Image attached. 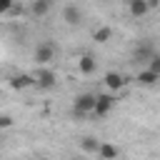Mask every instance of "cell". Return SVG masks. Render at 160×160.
<instances>
[{"mask_svg":"<svg viewBox=\"0 0 160 160\" xmlns=\"http://www.w3.org/2000/svg\"><path fill=\"white\" fill-rule=\"evenodd\" d=\"M95 100H98V95H92V92H80L75 100H72V112L75 115H88V112H92L95 110Z\"/></svg>","mask_w":160,"mask_h":160,"instance_id":"obj_1","label":"cell"},{"mask_svg":"<svg viewBox=\"0 0 160 160\" xmlns=\"http://www.w3.org/2000/svg\"><path fill=\"white\" fill-rule=\"evenodd\" d=\"M52 58H55V48H52L50 42H40V45L35 48V60H38V65H48V62H52Z\"/></svg>","mask_w":160,"mask_h":160,"instance_id":"obj_2","label":"cell"},{"mask_svg":"<svg viewBox=\"0 0 160 160\" xmlns=\"http://www.w3.org/2000/svg\"><path fill=\"white\" fill-rule=\"evenodd\" d=\"M35 85H38V88H42V90L55 88V72H52V70H48V68H40V70L35 72Z\"/></svg>","mask_w":160,"mask_h":160,"instance_id":"obj_3","label":"cell"},{"mask_svg":"<svg viewBox=\"0 0 160 160\" xmlns=\"http://www.w3.org/2000/svg\"><path fill=\"white\" fill-rule=\"evenodd\" d=\"M112 105H115V98L112 95H98V100H95V115L98 118H105L110 110H112Z\"/></svg>","mask_w":160,"mask_h":160,"instance_id":"obj_4","label":"cell"},{"mask_svg":"<svg viewBox=\"0 0 160 160\" xmlns=\"http://www.w3.org/2000/svg\"><path fill=\"white\" fill-rule=\"evenodd\" d=\"M150 8H152L150 0H128V10L132 18H145L150 12Z\"/></svg>","mask_w":160,"mask_h":160,"instance_id":"obj_5","label":"cell"},{"mask_svg":"<svg viewBox=\"0 0 160 160\" xmlns=\"http://www.w3.org/2000/svg\"><path fill=\"white\" fill-rule=\"evenodd\" d=\"M125 75H120V72H115V70H110V72H105V88L108 90H112V92H118V90H122L125 88Z\"/></svg>","mask_w":160,"mask_h":160,"instance_id":"obj_6","label":"cell"},{"mask_svg":"<svg viewBox=\"0 0 160 160\" xmlns=\"http://www.w3.org/2000/svg\"><path fill=\"white\" fill-rule=\"evenodd\" d=\"M62 20H65L68 25H78V22L82 20V10H80L78 5H65V10H62Z\"/></svg>","mask_w":160,"mask_h":160,"instance_id":"obj_7","label":"cell"},{"mask_svg":"<svg viewBox=\"0 0 160 160\" xmlns=\"http://www.w3.org/2000/svg\"><path fill=\"white\" fill-rule=\"evenodd\" d=\"M50 8H52V0H32L30 15H32V18H45V15L50 12Z\"/></svg>","mask_w":160,"mask_h":160,"instance_id":"obj_8","label":"cell"},{"mask_svg":"<svg viewBox=\"0 0 160 160\" xmlns=\"http://www.w3.org/2000/svg\"><path fill=\"white\" fill-rule=\"evenodd\" d=\"M10 85H12L15 90H25V88H30V85H35V75H28V72H20V75H15V78L10 80Z\"/></svg>","mask_w":160,"mask_h":160,"instance_id":"obj_9","label":"cell"},{"mask_svg":"<svg viewBox=\"0 0 160 160\" xmlns=\"http://www.w3.org/2000/svg\"><path fill=\"white\" fill-rule=\"evenodd\" d=\"M140 85H155L158 80H160V72H155V70H150V68H145V70H140L138 72V78H135Z\"/></svg>","mask_w":160,"mask_h":160,"instance_id":"obj_10","label":"cell"},{"mask_svg":"<svg viewBox=\"0 0 160 160\" xmlns=\"http://www.w3.org/2000/svg\"><path fill=\"white\" fill-rule=\"evenodd\" d=\"M78 68H80V72L82 75H92L95 72V58L92 55H80V60H78Z\"/></svg>","mask_w":160,"mask_h":160,"instance_id":"obj_11","label":"cell"},{"mask_svg":"<svg viewBox=\"0 0 160 160\" xmlns=\"http://www.w3.org/2000/svg\"><path fill=\"white\" fill-rule=\"evenodd\" d=\"M98 155H100L102 160H112V158H118V155H120V150H118L115 145H110V142H100Z\"/></svg>","mask_w":160,"mask_h":160,"instance_id":"obj_12","label":"cell"},{"mask_svg":"<svg viewBox=\"0 0 160 160\" xmlns=\"http://www.w3.org/2000/svg\"><path fill=\"white\" fill-rule=\"evenodd\" d=\"M80 150H82V152H95V155H98L100 142H98L95 138H82V140H80Z\"/></svg>","mask_w":160,"mask_h":160,"instance_id":"obj_13","label":"cell"},{"mask_svg":"<svg viewBox=\"0 0 160 160\" xmlns=\"http://www.w3.org/2000/svg\"><path fill=\"white\" fill-rule=\"evenodd\" d=\"M110 38H112V30H110L108 25H102V28H98V30L92 32V40H95V42H108Z\"/></svg>","mask_w":160,"mask_h":160,"instance_id":"obj_14","label":"cell"},{"mask_svg":"<svg viewBox=\"0 0 160 160\" xmlns=\"http://www.w3.org/2000/svg\"><path fill=\"white\" fill-rule=\"evenodd\" d=\"M148 68H150V70H155V72H160V55H155V52H152V58L148 60Z\"/></svg>","mask_w":160,"mask_h":160,"instance_id":"obj_15","label":"cell"},{"mask_svg":"<svg viewBox=\"0 0 160 160\" xmlns=\"http://www.w3.org/2000/svg\"><path fill=\"white\" fill-rule=\"evenodd\" d=\"M12 5H15V0H0V12H2V15H8Z\"/></svg>","mask_w":160,"mask_h":160,"instance_id":"obj_16","label":"cell"},{"mask_svg":"<svg viewBox=\"0 0 160 160\" xmlns=\"http://www.w3.org/2000/svg\"><path fill=\"white\" fill-rule=\"evenodd\" d=\"M10 125H12V118L10 115H2L0 118V128H10Z\"/></svg>","mask_w":160,"mask_h":160,"instance_id":"obj_17","label":"cell"}]
</instances>
